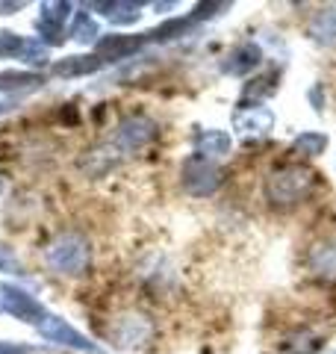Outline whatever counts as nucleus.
Listing matches in <instances>:
<instances>
[{"mask_svg": "<svg viewBox=\"0 0 336 354\" xmlns=\"http://www.w3.org/2000/svg\"><path fill=\"white\" fill-rule=\"evenodd\" d=\"M195 145H198V153L200 157H224V153H230V136L224 130H200L195 136Z\"/></svg>", "mask_w": 336, "mask_h": 354, "instance_id": "13", "label": "nucleus"}, {"mask_svg": "<svg viewBox=\"0 0 336 354\" xmlns=\"http://www.w3.org/2000/svg\"><path fill=\"white\" fill-rule=\"evenodd\" d=\"M218 9H227V3H200V6H195V21H200V18H212V15H218Z\"/></svg>", "mask_w": 336, "mask_h": 354, "instance_id": "23", "label": "nucleus"}, {"mask_svg": "<svg viewBox=\"0 0 336 354\" xmlns=\"http://www.w3.org/2000/svg\"><path fill=\"white\" fill-rule=\"evenodd\" d=\"M156 136V124L151 118H144V115H130L124 124L118 127V145L124 148V151H139L144 148L148 142Z\"/></svg>", "mask_w": 336, "mask_h": 354, "instance_id": "7", "label": "nucleus"}, {"mask_svg": "<svg viewBox=\"0 0 336 354\" xmlns=\"http://www.w3.org/2000/svg\"><path fill=\"white\" fill-rule=\"evenodd\" d=\"M3 307L15 319H21V322H27V325H36V328L48 319L44 307L32 295H27L24 290H18V286H3Z\"/></svg>", "mask_w": 336, "mask_h": 354, "instance_id": "5", "label": "nucleus"}, {"mask_svg": "<svg viewBox=\"0 0 336 354\" xmlns=\"http://www.w3.org/2000/svg\"><path fill=\"white\" fill-rule=\"evenodd\" d=\"M118 12H109V18L115 21V24H130V21H136L139 18V3H115Z\"/></svg>", "mask_w": 336, "mask_h": 354, "instance_id": "21", "label": "nucleus"}, {"mask_svg": "<svg viewBox=\"0 0 336 354\" xmlns=\"http://www.w3.org/2000/svg\"><path fill=\"white\" fill-rule=\"evenodd\" d=\"M0 354H30V348L18 342H0Z\"/></svg>", "mask_w": 336, "mask_h": 354, "instance_id": "25", "label": "nucleus"}, {"mask_svg": "<svg viewBox=\"0 0 336 354\" xmlns=\"http://www.w3.org/2000/svg\"><path fill=\"white\" fill-rule=\"evenodd\" d=\"M310 101L316 104V113H321V88H319V86L312 88V92H310Z\"/></svg>", "mask_w": 336, "mask_h": 354, "instance_id": "26", "label": "nucleus"}, {"mask_svg": "<svg viewBox=\"0 0 336 354\" xmlns=\"http://www.w3.org/2000/svg\"><path fill=\"white\" fill-rule=\"evenodd\" d=\"M328 148V136L324 133H301V136L292 142V151L295 153H304V157H319Z\"/></svg>", "mask_w": 336, "mask_h": 354, "instance_id": "15", "label": "nucleus"}, {"mask_svg": "<svg viewBox=\"0 0 336 354\" xmlns=\"http://www.w3.org/2000/svg\"><path fill=\"white\" fill-rule=\"evenodd\" d=\"M307 32H310L312 41L321 44V48H336V6L319 9L310 21Z\"/></svg>", "mask_w": 336, "mask_h": 354, "instance_id": "10", "label": "nucleus"}, {"mask_svg": "<svg viewBox=\"0 0 336 354\" xmlns=\"http://www.w3.org/2000/svg\"><path fill=\"white\" fill-rule=\"evenodd\" d=\"M9 109H12V104H3V101H0V115L9 113Z\"/></svg>", "mask_w": 336, "mask_h": 354, "instance_id": "27", "label": "nucleus"}, {"mask_svg": "<svg viewBox=\"0 0 336 354\" xmlns=\"http://www.w3.org/2000/svg\"><path fill=\"white\" fill-rule=\"evenodd\" d=\"M304 266L312 278L324 283H336V239H319L304 254Z\"/></svg>", "mask_w": 336, "mask_h": 354, "instance_id": "4", "label": "nucleus"}, {"mask_svg": "<svg viewBox=\"0 0 336 354\" xmlns=\"http://www.w3.org/2000/svg\"><path fill=\"white\" fill-rule=\"evenodd\" d=\"M316 348H319V337L310 334V330H295L283 342V354H312Z\"/></svg>", "mask_w": 336, "mask_h": 354, "instance_id": "17", "label": "nucleus"}, {"mask_svg": "<svg viewBox=\"0 0 336 354\" xmlns=\"http://www.w3.org/2000/svg\"><path fill=\"white\" fill-rule=\"evenodd\" d=\"M144 41H148L144 36H118V32H112V36L97 39V57L104 62L124 59V57H130V53H136Z\"/></svg>", "mask_w": 336, "mask_h": 354, "instance_id": "9", "label": "nucleus"}, {"mask_svg": "<svg viewBox=\"0 0 336 354\" xmlns=\"http://www.w3.org/2000/svg\"><path fill=\"white\" fill-rule=\"evenodd\" d=\"M183 186L189 195H212L221 186V169L212 160L200 157V153H192L186 162H183Z\"/></svg>", "mask_w": 336, "mask_h": 354, "instance_id": "3", "label": "nucleus"}, {"mask_svg": "<svg viewBox=\"0 0 336 354\" xmlns=\"http://www.w3.org/2000/svg\"><path fill=\"white\" fill-rule=\"evenodd\" d=\"M21 57H24V62H36V65H44V59H48V48L39 41H27L24 50H21Z\"/></svg>", "mask_w": 336, "mask_h": 354, "instance_id": "22", "label": "nucleus"}, {"mask_svg": "<svg viewBox=\"0 0 336 354\" xmlns=\"http://www.w3.org/2000/svg\"><path fill=\"white\" fill-rule=\"evenodd\" d=\"M92 260V248L80 234H62L48 251V263L62 274H80Z\"/></svg>", "mask_w": 336, "mask_h": 354, "instance_id": "2", "label": "nucleus"}, {"mask_svg": "<svg viewBox=\"0 0 336 354\" xmlns=\"http://www.w3.org/2000/svg\"><path fill=\"white\" fill-rule=\"evenodd\" d=\"M0 192H3V180H0Z\"/></svg>", "mask_w": 336, "mask_h": 354, "instance_id": "28", "label": "nucleus"}, {"mask_svg": "<svg viewBox=\"0 0 336 354\" xmlns=\"http://www.w3.org/2000/svg\"><path fill=\"white\" fill-rule=\"evenodd\" d=\"M0 269H6V272H12V274H18L21 272V263L9 254V248H0Z\"/></svg>", "mask_w": 336, "mask_h": 354, "instance_id": "24", "label": "nucleus"}, {"mask_svg": "<svg viewBox=\"0 0 336 354\" xmlns=\"http://www.w3.org/2000/svg\"><path fill=\"white\" fill-rule=\"evenodd\" d=\"M316 186V171L301 162H280L265 177V198L274 207H295Z\"/></svg>", "mask_w": 336, "mask_h": 354, "instance_id": "1", "label": "nucleus"}, {"mask_svg": "<svg viewBox=\"0 0 336 354\" xmlns=\"http://www.w3.org/2000/svg\"><path fill=\"white\" fill-rule=\"evenodd\" d=\"M24 44L27 41L18 32H0V57H21Z\"/></svg>", "mask_w": 336, "mask_h": 354, "instance_id": "20", "label": "nucleus"}, {"mask_svg": "<svg viewBox=\"0 0 336 354\" xmlns=\"http://www.w3.org/2000/svg\"><path fill=\"white\" fill-rule=\"evenodd\" d=\"M39 330H41V337H48V339H53V342H65V346H71V348H83V351H88V354H97V346L88 337H83L80 330H74L65 319H59V316H48L44 322L39 325Z\"/></svg>", "mask_w": 336, "mask_h": 354, "instance_id": "6", "label": "nucleus"}, {"mask_svg": "<svg viewBox=\"0 0 336 354\" xmlns=\"http://www.w3.org/2000/svg\"><path fill=\"white\" fill-rule=\"evenodd\" d=\"M260 62H263V50L256 48L254 41H245V44H239V48L230 53L227 62H224L221 68H224V74H236V77H242V74L254 71Z\"/></svg>", "mask_w": 336, "mask_h": 354, "instance_id": "11", "label": "nucleus"}, {"mask_svg": "<svg viewBox=\"0 0 336 354\" xmlns=\"http://www.w3.org/2000/svg\"><path fill=\"white\" fill-rule=\"evenodd\" d=\"M151 322L144 316H124L121 319V330H115L118 346H139L151 337Z\"/></svg>", "mask_w": 336, "mask_h": 354, "instance_id": "12", "label": "nucleus"}, {"mask_svg": "<svg viewBox=\"0 0 336 354\" xmlns=\"http://www.w3.org/2000/svg\"><path fill=\"white\" fill-rule=\"evenodd\" d=\"M233 124L242 136H265L268 130L274 127V113L268 106H248V109H239L236 115H233Z\"/></svg>", "mask_w": 336, "mask_h": 354, "instance_id": "8", "label": "nucleus"}, {"mask_svg": "<svg viewBox=\"0 0 336 354\" xmlns=\"http://www.w3.org/2000/svg\"><path fill=\"white\" fill-rule=\"evenodd\" d=\"M100 59L97 53L95 57H68V59H59L53 65V74H59V77H77V74H92L100 68Z\"/></svg>", "mask_w": 336, "mask_h": 354, "instance_id": "14", "label": "nucleus"}, {"mask_svg": "<svg viewBox=\"0 0 336 354\" xmlns=\"http://www.w3.org/2000/svg\"><path fill=\"white\" fill-rule=\"evenodd\" d=\"M41 77L39 74H27V71H6L0 74V92H9V88H24V86H39Z\"/></svg>", "mask_w": 336, "mask_h": 354, "instance_id": "18", "label": "nucleus"}, {"mask_svg": "<svg viewBox=\"0 0 336 354\" xmlns=\"http://www.w3.org/2000/svg\"><path fill=\"white\" fill-rule=\"evenodd\" d=\"M189 27H192V21H189V18H171V21H165V24H160L156 30L144 32V39H148V41H168V39L183 36Z\"/></svg>", "mask_w": 336, "mask_h": 354, "instance_id": "16", "label": "nucleus"}, {"mask_svg": "<svg viewBox=\"0 0 336 354\" xmlns=\"http://www.w3.org/2000/svg\"><path fill=\"white\" fill-rule=\"evenodd\" d=\"M74 39L77 41H95L97 39V24L88 18V12H77V18H74Z\"/></svg>", "mask_w": 336, "mask_h": 354, "instance_id": "19", "label": "nucleus"}]
</instances>
